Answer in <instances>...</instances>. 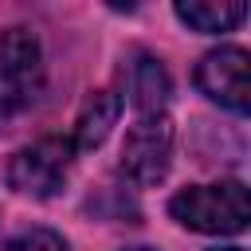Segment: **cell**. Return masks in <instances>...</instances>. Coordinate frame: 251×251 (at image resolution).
<instances>
[{
    "mask_svg": "<svg viewBox=\"0 0 251 251\" xmlns=\"http://www.w3.org/2000/svg\"><path fill=\"white\" fill-rule=\"evenodd\" d=\"M169 216L204 235H239L251 220V196L243 180H216V184H188L169 200Z\"/></svg>",
    "mask_w": 251,
    "mask_h": 251,
    "instance_id": "obj_1",
    "label": "cell"
},
{
    "mask_svg": "<svg viewBox=\"0 0 251 251\" xmlns=\"http://www.w3.org/2000/svg\"><path fill=\"white\" fill-rule=\"evenodd\" d=\"M43 90V51L27 27L0 31V122L24 114Z\"/></svg>",
    "mask_w": 251,
    "mask_h": 251,
    "instance_id": "obj_2",
    "label": "cell"
},
{
    "mask_svg": "<svg viewBox=\"0 0 251 251\" xmlns=\"http://www.w3.org/2000/svg\"><path fill=\"white\" fill-rule=\"evenodd\" d=\"M71 161H75L71 137H43L8 161V188H16L20 196L47 200L67 184Z\"/></svg>",
    "mask_w": 251,
    "mask_h": 251,
    "instance_id": "obj_3",
    "label": "cell"
},
{
    "mask_svg": "<svg viewBox=\"0 0 251 251\" xmlns=\"http://www.w3.org/2000/svg\"><path fill=\"white\" fill-rule=\"evenodd\" d=\"M173 161V122L165 114H141L122 141V173L137 184H161Z\"/></svg>",
    "mask_w": 251,
    "mask_h": 251,
    "instance_id": "obj_4",
    "label": "cell"
},
{
    "mask_svg": "<svg viewBox=\"0 0 251 251\" xmlns=\"http://www.w3.org/2000/svg\"><path fill=\"white\" fill-rule=\"evenodd\" d=\"M196 86L212 102H220L231 114H247L251 86H247V51L243 47H216L196 63Z\"/></svg>",
    "mask_w": 251,
    "mask_h": 251,
    "instance_id": "obj_5",
    "label": "cell"
},
{
    "mask_svg": "<svg viewBox=\"0 0 251 251\" xmlns=\"http://www.w3.org/2000/svg\"><path fill=\"white\" fill-rule=\"evenodd\" d=\"M118 118H122V98L114 90H94L82 102L78 118H75V137H71L75 153L78 149H98L110 137V129L118 126Z\"/></svg>",
    "mask_w": 251,
    "mask_h": 251,
    "instance_id": "obj_6",
    "label": "cell"
},
{
    "mask_svg": "<svg viewBox=\"0 0 251 251\" xmlns=\"http://www.w3.org/2000/svg\"><path fill=\"white\" fill-rule=\"evenodd\" d=\"M169 71L153 59V55H137L129 63V102L141 114H165V102H169Z\"/></svg>",
    "mask_w": 251,
    "mask_h": 251,
    "instance_id": "obj_7",
    "label": "cell"
},
{
    "mask_svg": "<svg viewBox=\"0 0 251 251\" xmlns=\"http://www.w3.org/2000/svg\"><path fill=\"white\" fill-rule=\"evenodd\" d=\"M243 16H247V4H239V0H188V4H176V20H184L192 31H204V35L231 31Z\"/></svg>",
    "mask_w": 251,
    "mask_h": 251,
    "instance_id": "obj_8",
    "label": "cell"
},
{
    "mask_svg": "<svg viewBox=\"0 0 251 251\" xmlns=\"http://www.w3.org/2000/svg\"><path fill=\"white\" fill-rule=\"evenodd\" d=\"M0 251H67V239L51 227H31L0 243Z\"/></svg>",
    "mask_w": 251,
    "mask_h": 251,
    "instance_id": "obj_9",
    "label": "cell"
},
{
    "mask_svg": "<svg viewBox=\"0 0 251 251\" xmlns=\"http://www.w3.org/2000/svg\"><path fill=\"white\" fill-rule=\"evenodd\" d=\"M216 251H243V247H216Z\"/></svg>",
    "mask_w": 251,
    "mask_h": 251,
    "instance_id": "obj_10",
    "label": "cell"
},
{
    "mask_svg": "<svg viewBox=\"0 0 251 251\" xmlns=\"http://www.w3.org/2000/svg\"><path fill=\"white\" fill-rule=\"evenodd\" d=\"M126 251H153V247H126Z\"/></svg>",
    "mask_w": 251,
    "mask_h": 251,
    "instance_id": "obj_11",
    "label": "cell"
}]
</instances>
